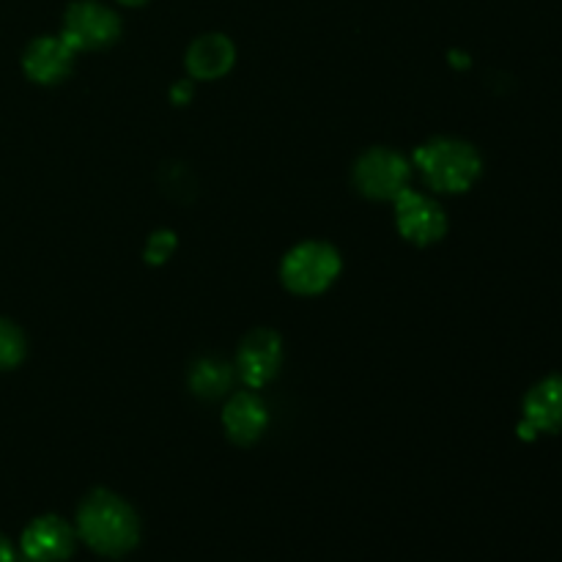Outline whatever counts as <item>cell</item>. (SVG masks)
I'll return each instance as SVG.
<instances>
[{
  "label": "cell",
  "mask_w": 562,
  "mask_h": 562,
  "mask_svg": "<svg viewBox=\"0 0 562 562\" xmlns=\"http://www.w3.org/2000/svg\"><path fill=\"white\" fill-rule=\"evenodd\" d=\"M119 33L121 20L113 9L97 3V0H77L66 9L60 36L75 53H80V49L110 47L119 38Z\"/></svg>",
  "instance_id": "5b68a950"
},
{
  "label": "cell",
  "mask_w": 562,
  "mask_h": 562,
  "mask_svg": "<svg viewBox=\"0 0 562 562\" xmlns=\"http://www.w3.org/2000/svg\"><path fill=\"white\" fill-rule=\"evenodd\" d=\"M119 3H124V5H143V3H146V0H119Z\"/></svg>",
  "instance_id": "ac0fdd59"
},
{
  "label": "cell",
  "mask_w": 562,
  "mask_h": 562,
  "mask_svg": "<svg viewBox=\"0 0 562 562\" xmlns=\"http://www.w3.org/2000/svg\"><path fill=\"white\" fill-rule=\"evenodd\" d=\"M170 99H173L176 104H187L192 99V82L190 80H181L176 82L173 88H170Z\"/></svg>",
  "instance_id": "2e32d148"
},
{
  "label": "cell",
  "mask_w": 562,
  "mask_h": 562,
  "mask_svg": "<svg viewBox=\"0 0 562 562\" xmlns=\"http://www.w3.org/2000/svg\"><path fill=\"white\" fill-rule=\"evenodd\" d=\"M283 362V340L272 329H252L239 346L236 371L250 390H261L272 382Z\"/></svg>",
  "instance_id": "52a82bcc"
},
{
  "label": "cell",
  "mask_w": 562,
  "mask_h": 562,
  "mask_svg": "<svg viewBox=\"0 0 562 562\" xmlns=\"http://www.w3.org/2000/svg\"><path fill=\"white\" fill-rule=\"evenodd\" d=\"M415 165L434 192H467L481 179L483 159L472 143L459 137H434L415 151Z\"/></svg>",
  "instance_id": "7a4b0ae2"
},
{
  "label": "cell",
  "mask_w": 562,
  "mask_h": 562,
  "mask_svg": "<svg viewBox=\"0 0 562 562\" xmlns=\"http://www.w3.org/2000/svg\"><path fill=\"white\" fill-rule=\"evenodd\" d=\"M234 60V42L228 36H223V33H206V36L195 38L190 44L184 66L192 80H217V77L228 75Z\"/></svg>",
  "instance_id": "8fae6325"
},
{
  "label": "cell",
  "mask_w": 562,
  "mask_h": 562,
  "mask_svg": "<svg viewBox=\"0 0 562 562\" xmlns=\"http://www.w3.org/2000/svg\"><path fill=\"white\" fill-rule=\"evenodd\" d=\"M525 423L519 426L521 439H536V434L562 431V373L541 379L525 395Z\"/></svg>",
  "instance_id": "ba28073f"
},
{
  "label": "cell",
  "mask_w": 562,
  "mask_h": 562,
  "mask_svg": "<svg viewBox=\"0 0 562 562\" xmlns=\"http://www.w3.org/2000/svg\"><path fill=\"white\" fill-rule=\"evenodd\" d=\"M77 532L102 558H121L140 541V521L132 505L113 492H91L77 510Z\"/></svg>",
  "instance_id": "6da1fadb"
},
{
  "label": "cell",
  "mask_w": 562,
  "mask_h": 562,
  "mask_svg": "<svg viewBox=\"0 0 562 562\" xmlns=\"http://www.w3.org/2000/svg\"><path fill=\"white\" fill-rule=\"evenodd\" d=\"M173 250H176L173 231H157V234H154L146 245V261L148 263H165Z\"/></svg>",
  "instance_id": "9a60e30c"
},
{
  "label": "cell",
  "mask_w": 562,
  "mask_h": 562,
  "mask_svg": "<svg viewBox=\"0 0 562 562\" xmlns=\"http://www.w3.org/2000/svg\"><path fill=\"white\" fill-rule=\"evenodd\" d=\"M395 225H398L401 236L412 245H434L448 234V217H445L442 206L423 192H415L406 187L398 198H395Z\"/></svg>",
  "instance_id": "8992f818"
},
{
  "label": "cell",
  "mask_w": 562,
  "mask_h": 562,
  "mask_svg": "<svg viewBox=\"0 0 562 562\" xmlns=\"http://www.w3.org/2000/svg\"><path fill=\"white\" fill-rule=\"evenodd\" d=\"M0 562H16L14 547H11L5 536H0Z\"/></svg>",
  "instance_id": "e0dca14e"
},
{
  "label": "cell",
  "mask_w": 562,
  "mask_h": 562,
  "mask_svg": "<svg viewBox=\"0 0 562 562\" xmlns=\"http://www.w3.org/2000/svg\"><path fill=\"white\" fill-rule=\"evenodd\" d=\"M223 426L231 442L252 445L269 426L267 404L256 393H236L223 412Z\"/></svg>",
  "instance_id": "7c38bea8"
},
{
  "label": "cell",
  "mask_w": 562,
  "mask_h": 562,
  "mask_svg": "<svg viewBox=\"0 0 562 562\" xmlns=\"http://www.w3.org/2000/svg\"><path fill=\"white\" fill-rule=\"evenodd\" d=\"M340 274V256L327 241H302L285 252L280 280L291 294L316 296L327 291Z\"/></svg>",
  "instance_id": "3957f363"
},
{
  "label": "cell",
  "mask_w": 562,
  "mask_h": 562,
  "mask_svg": "<svg viewBox=\"0 0 562 562\" xmlns=\"http://www.w3.org/2000/svg\"><path fill=\"white\" fill-rule=\"evenodd\" d=\"M25 357V338L16 329V324L0 318V371L16 368Z\"/></svg>",
  "instance_id": "5bb4252c"
},
{
  "label": "cell",
  "mask_w": 562,
  "mask_h": 562,
  "mask_svg": "<svg viewBox=\"0 0 562 562\" xmlns=\"http://www.w3.org/2000/svg\"><path fill=\"white\" fill-rule=\"evenodd\" d=\"M71 66H75V49L66 44L64 36L33 38L22 55V69L38 86H55L66 80Z\"/></svg>",
  "instance_id": "30bf717a"
},
{
  "label": "cell",
  "mask_w": 562,
  "mask_h": 562,
  "mask_svg": "<svg viewBox=\"0 0 562 562\" xmlns=\"http://www.w3.org/2000/svg\"><path fill=\"white\" fill-rule=\"evenodd\" d=\"M355 187L371 201H395L409 187L412 165L393 148H368L355 162Z\"/></svg>",
  "instance_id": "277c9868"
},
{
  "label": "cell",
  "mask_w": 562,
  "mask_h": 562,
  "mask_svg": "<svg viewBox=\"0 0 562 562\" xmlns=\"http://www.w3.org/2000/svg\"><path fill=\"white\" fill-rule=\"evenodd\" d=\"M234 382V368L214 357H203L190 368V390L201 398H220L231 390Z\"/></svg>",
  "instance_id": "4fadbf2b"
},
{
  "label": "cell",
  "mask_w": 562,
  "mask_h": 562,
  "mask_svg": "<svg viewBox=\"0 0 562 562\" xmlns=\"http://www.w3.org/2000/svg\"><path fill=\"white\" fill-rule=\"evenodd\" d=\"M20 549L31 562H64L75 552V530L60 516H38L22 532Z\"/></svg>",
  "instance_id": "9c48e42d"
}]
</instances>
